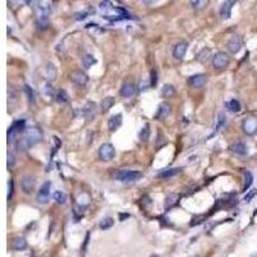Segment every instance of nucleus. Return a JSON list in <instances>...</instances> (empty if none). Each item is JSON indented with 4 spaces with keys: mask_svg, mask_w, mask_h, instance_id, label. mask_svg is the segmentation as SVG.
I'll list each match as a JSON object with an SVG mask.
<instances>
[{
    "mask_svg": "<svg viewBox=\"0 0 257 257\" xmlns=\"http://www.w3.org/2000/svg\"><path fill=\"white\" fill-rule=\"evenodd\" d=\"M35 8V14H36V23L37 28L44 30L49 25V15H50V3L49 1H36Z\"/></svg>",
    "mask_w": 257,
    "mask_h": 257,
    "instance_id": "nucleus-1",
    "label": "nucleus"
},
{
    "mask_svg": "<svg viewBox=\"0 0 257 257\" xmlns=\"http://www.w3.org/2000/svg\"><path fill=\"white\" fill-rule=\"evenodd\" d=\"M42 138V132L39 127H28L25 131V135H23L22 139H19L18 142V147L22 148V149H26L28 147L35 145L36 143H39Z\"/></svg>",
    "mask_w": 257,
    "mask_h": 257,
    "instance_id": "nucleus-2",
    "label": "nucleus"
},
{
    "mask_svg": "<svg viewBox=\"0 0 257 257\" xmlns=\"http://www.w3.org/2000/svg\"><path fill=\"white\" fill-rule=\"evenodd\" d=\"M113 176L116 180L120 181H136L142 177V172L131 170H117L113 174Z\"/></svg>",
    "mask_w": 257,
    "mask_h": 257,
    "instance_id": "nucleus-3",
    "label": "nucleus"
},
{
    "mask_svg": "<svg viewBox=\"0 0 257 257\" xmlns=\"http://www.w3.org/2000/svg\"><path fill=\"white\" fill-rule=\"evenodd\" d=\"M115 148L112 144L110 143H106V144H102L99 148V158L102 159V161L104 162H108L111 161L112 158L115 157Z\"/></svg>",
    "mask_w": 257,
    "mask_h": 257,
    "instance_id": "nucleus-4",
    "label": "nucleus"
},
{
    "mask_svg": "<svg viewBox=\"0 0 257 257\" xmlns=\"http://www.w3.org/2000/svg\"><path fill=\"white\" fill-rule=\"evenodd\" d=\"M212 64H213V68H216V69L225 68L229 64V55L226 53H224V52L217 53L212 59Z\"/></svg>",
    "mask_w": 257,
    "mask_h": 257,
    "instance_id": "nucleus-5",
    "label": "nucleus"
},
{
    "mask_svg": "<svg viewBox=\"0 0 257 257\" xmlns=\"http://www.w3.org/2000/svg\"><path fill=\"white\" fill-rule=\"evenodd\" d=\"M242 128L247 135H255L257 132V118L256 117H247L242 122Z\"/></svg>",
    "mask_w": 257,
    "mask_h": 257,
    "instance_id": "nucleus-6",
    "label": "nucleus"
},
{
    "mask_svg": "<svg viewBox=\"0 0 257 257\" xmlns=\"http://www.w3.org/2000/svg\"><path fill=\"white\" fill-rule=\"evenodd\" d=\"M207 81H208V77L206 75L199 73V75H193L190 77L188 84H189V86L193 88V89H202L206 84H207Z\"/></svg>",
    "mask_w": 257,
    "mask_h": 257,
    "instance_id": "nucleus-7",
    "label": "nucleus"
},
{
    "mask_svg": "<svg viewBox=\"0 0 257 257\" xmlns=\"http://www.w3.org/2000/svg\"><path fill=\"white\" fill-rule=\"evenodd\" d=\"M226 46H228V50H229L230 53H233V54L238 53L239 50L242 49V46H243V40H242V37L238 36V35H234V36H231V39L228 41Z\"/></svg>",
    "mask_w": 257,
    "mask_h": 257,
    "instance_id": "nucleus-8",
    "label": "nucleus"
},
{
    "mask_svg": "<svg viewBox=\"0 0 257 257\" xmlns=\"http://www.w3.org/2000/svg\"><path fill=\"white\" fill-rule=\"evenodd\" d=\"M25 125H26L25 120H18V121H14L13 123H12V126L9 127V130H8V139H9V142L10 140H13L14 135H17L21 131H23Z\"/></svg>",
    "mask_w": 257,
    "mask_h": 257,
    "instance_id": "nucleus-9",
    "label": "nucleus"
},
{
    "mask_svg": "<svg viewBox=\"0 0 257 257\" xmlns=\"http://www.w3.org/2000/svg\"><path fill=\"white\" fill-rule=\"evenodd\" d=\"M50 181H45L44 184L41 185L40 190H39V194H37V202L39 203H46L49 199V194H50Z\"/></svg>",
    "mask_w": 257,
    "mask_h": 257,
    "instance_id": "nucleus-10",
    "label": "nucleus"
},
{
    "mask_svg": "<svg viewBox=\"0 0 257 257\" xmlns=\"http://www.w3.org/2000/svg\"><path fill=\"white\" fill-rule=\"evenodd\" d=\"M69 77H71L72 83H75L77 85H81V86H83V85H86L88 80H89V77H88L86 73L83 72V71H80V69L73 71L71 75H69Z\"/></svg>",
    "mask_w": 257,
    "mask_h": 257,
    "instance_id": "nucleus-11",
    "label": "nucleus"
},
{
    "mask_svg": "<svg viewBox=\"0 0 257 257\" xmlns=\"http://www.w3.org/2000/svg\"><path fill=\"white\" fill-rule=\"evenodd\" d=\"M83 116L85 118L88 120V121H90V120H93L95 117L96 115V104L94 102H88L86 104H85V107L83 108Z\"/></svg>",
    "mask_w": 257,
    "mask_h": 257,
    "instance_id": "nucleus-12",
    "label": "nucleus"
},
{
    "mask_svg": "<svg viewBox=\"0 0 257 257\" xmlns=\"http://www.w3.org/2000/svg\"><path fill=\"white\" fill-rule=\"evenodd\" d=\"M36 185V180L34 176H25L21 180V188L25 193H31Z\"/></svg>",
    "mask_w": 257,
    "mask_h": 257,
    "instance_id": "nucleus-13",
    "label": "nucleus"
},
{
    "mask_svg": "<svg viewBox=\"0 0 257 257\" xmlns=\"http://www.w3.org/2000/svg\"><path fill=\"white\" fill-rule=\"evenodd\" d=\"M186 50H188V42H185V41L179 42V44H176L174 48V57L176 58V59H183L185 55V53H186Z\"/></svg>",
    "mask_w": 257,
    "mask_h": 257,
    "instance_id": "nucleus-14",
    "label": "nucleus"
},
{
    "mask_svg": "<svg viewBox=\"0 0 257 257\" xmlns=\"http://www.w3.org/2000/svg\"><path fill=\"white\" fill-rule=\"evenodd\" d=\"M121 123H122V116H121V113H117V115L112 116V117L108 120V128H110L111 131H116L120 126H121Z\"/></svg>",
    "mask_w": 257,
    "mask_h": 257,
    "instance_id": "nucleus-15",
    "label": "nucleus"
},
{
    "mask_svg": "<svg viewBox=\"0 0 257 257\" xmlns=\"http://www.w3.org/2000/svg\"><path fill=\"white\" fill-rule=\"evenodd\" d=\"M229 149L237 156H246L248 153L247 145L244 143H234V144H231Z\"/></svg>",
    "mask_w": 257,
    "mask_h": 257,
    "instance_id": "nucleus-16",
    "label": "nucleus"
},
{
    "mask_svg": "<svg viewBox=\"0 0 257 257\" xmlns=\"http://www.w3.org/2000/svg\"><path fill=\"white\" fill-rule=\"evenodd\" d=\"M179 199H180V194L177 193H172V194H169L165 199V208L166 210H170L174 206H176L179 203Z\"/></svg>",
    "mask_w": 257,
    "mask_h": 257,
    "instance_id": "nucleus-17",
    "label": "nucleus"
},
{
    "mask_svg": "<svg viewBox=\"0 0 257 257\" xmlns=\"http://www.w3.org/2000/svg\"><path fill=\"white\" fill-rule=\"evenodd\" d=\"M235 4V1H225L223 4V7H221L220 9V15L223 19H228L230 18V14H231V8L233 5Z\"/></svg>",
    "mask_w": 257,
    "mask_h": 257,
    "instance_id": "nucleus-18",
    "label": "nucleus"
},
{
    "mask_svg": "<svg viewBox=\"0 0 257 257\" xmlns=\"http://www.w3.org/2000/svg\"><path fill=\"white\" fill-rule=\"evenodd\" d=\"M135 91H136V86L134 84H130V83L123 84L122 88H121V95L123 98H130V96H132L135 94Z\"/></svg>",
    "mask_w": 257,
    "mask_h": 257,
    "instance_id": "nucleus-19",
    "label": "nucleus"
},
{
    "mask_svg": "<svg viewBox=\"0 0 257 257\" xmlns=\"http://www.w3.org/2000/svg\"><path fill=\"white\" fill-rule=\"evenodd\" d=\"M41 91H42V95H44L46 99H50V98L57 96V93L54 91V88L52 86V83H44L42 84Z\"/></svg>",
    "mask_w": 257,
    "mask_h": 257,
    "instance_id": "nucleus-20",
    "label": "nucleus"
},
{
    "mask_svg": "<svg viewBox=\"0 0 257 257\" xmlns=\"http://www.w3.org/2000/svg\"><path fill=\"white\" fill-rule=\"evenodd\" d=\"M181 167H176V169H167V170H163L161 172H158L157 176L159 179H167V177H171V176H175L177 175L179 172H181Z\"/></svg>",
    "mask_w": 257,
    "mask_h": 257,
    "instance_id": "nucleus-21",
    "label": "nucleus"
},
{
    "mask_svg": "<svg viewBox=\"0 0 257 257\" xmlns=\"http://www.w3.org/2000/svg\"><path fill=\"white\" fill-rule=\"evenodd\" d=\"M115 104V99L112 98V96H106V98H103V100L100 102V110H102L103 113H106L111 110L112 107H113Z\"/></svg>",
    "mask_w": 257,
    "mask_h": 257,
    "instance_id": "nucleus-22",
    "label": "nucleus"
},
{
    "mask_svg": "<svg viewBox=\"0 0 257 257\" xmlns=\"http://www.w3.org/2000/svg\"><path fill=\"white\" fill-rule=\"evenodd\" d=\"M170 115V106L167 103H162L158 108V112H157V118L158 120H165L167 116Z\"/></svg>",
    "mask_w": 257,
    "mask_h": 257,
    "instance_id": "nucleus-23",
    "label": "nucleus"
},
{
    "mask_svg": "<svg viewBox=\"0 0 257 257\" xmlns=\"http://www.w3.org/2000/svg\"><path fill=\"white\" fill-rule=\"evenodd\" d=\"M225 121H226V120H225V116H224L223 113L219 115V117L216 118V123H215V126H213L212 134L210 135V138H211V136H213L215 134H217V132H219V131L221 130V127H223V126L225 125Z\"/></svg>",
    "mask_w": 257,
    "mask_h": 257,
    "instance_id": "nucleus-24",
    "label": "nucleus"
},
{
    "mask_svg": "<svg viewBox=\"0 0 257 257\" xmlns=\"http://www.w3.org/2000/svg\"><path fill=\"white\" fill-rule=\"evenodd\" d=\"M26 247H27L26 239L19 238V237H18V238H14L13 242H12V248L15 250V251H22V250H25Z\"/></svg>",
    "mask_w": 257,
    "mask_h": 257,
    "instance_id": "nucleus-25",
    "label": "nucleus"
},
{
    "mask_svg": "<svg viewBox=\"0 0 257 257\" xmlns=\"http://www.w3.org/2000/svg\"><path fill=\"white\" fill-rule=\"evenodd\" d=\"M45 76H46V79H48V83H52V81L55 80V77H57V68L54 67V64H52V63L48 64Z\"/></svg>",
    "mask_w": 257,
    "mask_h": 257,
    "instance_id": "nucleus-26",
    "label": "nucleus"
},
{
    "mask_svg": "<svg viewBox=\"0 0 257 257\" xmlns=\"http://www.w3.org/2000/svg\"><path fill=\"white\" fill-rule=\"evenodd\" d=\"M174 94H175V88L172 86V85H170V84L165 85V86L162 88V90H161V95L163 96V98H170V96H172Z\"/></svg>",
    "mask_w": 257,
    "mask_h": 257,
    "instance_id": "nucleus-27",
    "label": "nucleus"
},
{
    "mask_svg": "<svg viewBox=\"0 0 257 257\" xmlns=\"http://www.w3.org/2000/svg\"><path fill=\"white\" fill-rule=\"evenodd\" d=\"M95 62H96L95 58H94V55H91V54H86V55H84V58H83V66L86 69L90 68Z\"/></svg>",
    "mask_w": 257,
    "mask_h": 257,
    "instance_id": "nucleus-28",
    "label": "nucleus"
},
{
    "mask_svg": "<svg viewBox=\"0 0 257 257\" xmlns=\"http://www.w3.org/2000/svg\"><path fill=\"white\" fill-rule=\"evenodd\" d=\"M226 107L230 112H239L240 111V103L237 99H231L226 103Z\"/></svg>",
    "mask_w": 257,
    "mask_h": 257,
    "instance_id": "nucleus-29",
    "label": "nucleus"
},
{
    "mask_svg": "<svg viewBox=\"0 0 257 257\" xmlns=\"http://www.w3.org/2000/svg\"><path fill=\"white\" fill-rule=\"evenodd\" d=\"M57 102L58 103H62V104H64V103H68V95H67V93H66L64 90H58L57 91Z\"/></svg>",
    "mask_w": 257,
    "mask_h": 257,
    "instance_id": "nucleus-30",
    "label": "nucleus"
},
{
    "mask_svg": "<svg viewBox=\"0 0 257 257\" xmlns=\"http://www.w3.org/2000/svg\"><path fill=\"white\" fill-rule=\"evenodd\" d=\"M100 229H103V230H108L110 228L113 226V219H111V217H106V219H103L100 221L99 224Z\"/></svg>",
    "mask_w": 257,
    "mask_h": 257,
    "instance_id": "nucleus-31",
    "label": "nucleus"
},
{
    "mask_svg": "<svg viewBox=\"0 0 257 257\" xmlns=\"http://www.w3.org/2000/svg\"><path fill=\"white\" fill-rule=\"evenodd\" d=\"M243 172H244V176H246V183H244L243 190L246 192V190L252 185V181H253V176H252V174L250 172V171H247V170H244Z\"/></svg>",
    "mask_w": 257,
    "mask_h": 257,
    "instance_id": "nucleus-32",
    "label": "nucleus"
},
{
    "mask_svg": "<svg viewBox=\"0 0 257 257\" xmlns=\"http://www.w3.org/2000/svg\"><path fill=\"white\" fill-rule=\"evenodd\" d=\"M207 220V216L206 215H197V216H194L193 219H192V221H190V226H196V225H199V224H202L203 221H206Z\"/></svg>",
    "mask_w": 257,
    "mask_h": 257,
    "instance_id": "nucleus-33",
    "label": "nucleus"
},
{
    "mask_svg": "<svg viewBox=\"0 0 257 257\" xmlns=\"http://www.w3.org/2000/svg\"><path fill=\"white\" fill-rule=\"evenodd\" d=\"M139 139L142 140V142H147V140L149 139V126L148 125L144 126L142 128V131L139 132Z\"/></svg>",
    "mask_w": 257,
    "mask_h": 257,
    "instance_id": "nucleus-34",
    "label": "nucleus"
},
{
    "mask_svg": "<svg viewBox=\"0 0 257 257\" xmlns=\"http://www.w3.org/2000/svg\"><path fill=\"white\" fill-rule=\"evenodd\" d=\"M53 198H54V201H57L58 203H61V204L66 203V199H67L66 194H64V193H62V192H54Z\"/></svg>",
    "mask_w": 257,
    "mask_h": 257,
    "instance_id": "nucleus-35",
    "label": "nucleus"
},
{
    "mask_svg": "<svg viewBox=\"0 0 257 257\" xmlns=\"http://www.w3.org/2000/svg\"><path fill=\"white\" fill-rule=\"evenodd\" d=\"M25 93H26V95H27V99H28V102L30 103H34L35 102V93H34V90L31 89V86H28V85H25Z\"/></svg>",
    "mask_w": 257,
    "mask_h": 257,
    "instance_id": "nucleus-36",
    "label": "nucleus"
},
{
    "mask_svg": "<svg viewBox=\"0 0 257 257\" xmlns=\"http://www.w3.org/2000/svg\"><path fill=\"white\" fill-rule=\"evenodd\" d=\"M210 54H211V52H210V49H203L202 50V53L198 55V61L202 62V63H204V62H207L210 59Z\"/></svg>",
    "mask_w": 257,
    "mask_h": 257,
    "instance_id": "nucleus-37",
    "label": "nucleus"
},
{
    "mask_svg": "<svg viewBox=\"0 0 257 257\" xmlns=\"http://www.w3.org/2000/svg\"><path fill=\"white\" fill-rule=\"evenodd\" d=\"M13 190H14V183L10 179V180L8 181V201H10L12 196H13Z\"/></svg>",
    "mask_w": 257,
    "mask_h": 257,
    "instance_id": "nucleus-38",
    "label": "nucleus"
},
{
    "mask_svg": "<svg viewBox=\"0 0 257 257\" xmlns=\"http://www.w3.org/2000/svg\"><path fill=\"white\" fill-rule=\"evenodd\" d=\"M14 165H15V157L13 153H9L8 154V169L14 167Z\"/></svg>",
    "mask_w": 257,
    "mask_h": 257,
    "instance_id": "nucleus-39",
    "label": "nucleus"
},
{
    "mask_svg": "<svg viewBox=\"0 0 257 257\" xmlns=\"http://www.w3.org/2000/svg\"><path fill=\"white\" fill-rule=\"evenodd\" d=\"M157 84V71L156 69H152L150 71V85L154 86Z\"/></svg>",
    "mask_w": 257,
    "mask_h": 257,
    "instance_id": "nucleus-40",
    "label": "nucleus"
},
{
    "mask_svg": "<svg viewBox=\"0 0 257 257\" xmlns=\"http://www.w3.org/2000/svg\"><path fill=\"white\" fill-rule=\"evenodd\" d=\"M190 4L193 5V8H196V9H199V8H203L204 5H207V1L202 0V1H192Z\"/></svg>",
    "mask_w": 257,
    "mask_h": 257,
    "instance_id": "nucleus-41",
    "label": "nucleus"
},
{
    "mask_svg": "<svg viewBox=\"0 0 257 257\" xmlns=\"http://www.w3.org/2000/svg\"><path fill=\"white\" fill-rule=\"evenodd\" d=\"M88 17V12H79V13L75 14V19L80 21V19H85Z\"/></svg>",
    "mask_w": 257,
    "mask_h": 257,
    "instance_id": "nucleus-42",
    "label": "nucleus"
},
{
    "mask_svg": "<svg viewBox=\"0 0 257 257\" xmlns=\"http://www.w3.org/2000/svg\"><path fill=\"white\" fill-rule=\"evenodd\" d=\"M89 238H90V233H86V237H85V240H84V244H83V247H81V252H85V250H86V246H88V243H89Z\"/></svg>",
    "mask_w": 257,
    "mask_h": 257,
    "instance_id": "nucleus-43",
    "label": "nucleus"
},
{
    "mask_svg": "<svg viewBox=\"0 0 257 257\" xmlns=\"http://www.w3.org/2000/svg\"><path fill=\"white\" fill-rule=\"evenodd\" d=\"M99 8H102V9H107V8H110V1H102L99 4Z\"/></svg>",
    "mask_w": 257,
    "mask_h": 257,
    "instance_id": "nucleus-44",
    "label": "nucleus"
},
{
    "mask_svg": "<svg viewBox=\"0 0 257 257\" xmlns=\"http://www.w3.org/2000/svg\"><path fill=\"white\" fill-rule=\"evenodd\" d=\"M118 216H120V220H121V221H123L125 219H127V217H128V215H127V213H120Z\"/></svg>",
    "mask_w": 257,
    "mask_h": 257,
    "instance_id": "nucleus-45",
    "label": "nucleus"
},
{
    "mask_svg": "<svg viewBox=\"0 0 257 257\" xmlns=\"http://www.w3.org/2000/svg\"><path fill=\"white\" fill-rule=\"evenodd\" d=\"M253 194H256V190H253V192H252L251 194H248V196L246 197V201H250V199H251V198H252V197H253Z\"/></svg>",
    "mask_w": 257,
    "mask_h": 257,
    "instance_id": "nucleus-46",
    "label": "nucleus"
},
{
    "mask_svg": "<svg viewBox=\"0 0 257 257\" xmlns=\"http://www.w3.org/2000/svg\"><path fill=\"white\" fill-rule=\"evenodd\" d=\"M251 257H257V253H256V255H253V256H251Z\"/></svg>",
    "mask_w": 257,
    "mask_h": 257,
    "instance_id": "nucleus-47",
    "label": "nucleus"
}]
</instances>
